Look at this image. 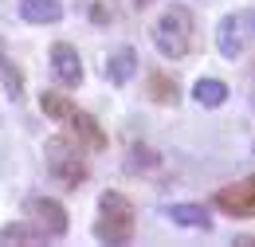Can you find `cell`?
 Masks as SVG:
<instances>
[{"instance_id":"9","label":"cell","mask_w":255,"mask_h":247,"mask_svg":"<svg viewBox=\"0 0 255 247\" xmlns=\"http://www.w3.org/2000/svg\"><path fill=\"white\" fill-rule=\"evenodd\" d=\"M133 71H137V51L133 47H118V51H110V59H106V79L110 83H129L133 79Z\"/></svg>"},{"instance_id":"16","label":"cell","mask_w":255,"mask_h":247,"mask_svg":"<svg viewBox=\"0 0 255 247\" xmlns=\"http://www.w3.org/2000/svg\"><path fill=\"white\" fill-rule=\"evenodd\" d=\"M0 75H4V83H8V94H12V98H20V94H24V79H20V67L8 59L4 51H0Z\"/></svg>"},{"instance_id":"15","label":"cell","mask_w":255,"mask_h":247,"mask_svg":"<svg viewBox=\"0 0 255 247\" xmlns=\"http://www.w3.org/2000/svg\"><path fill=\"white\" fill-rule=\"evenodd\" d=\"M39 106H43V114H47V118H55V122H67V114L75 110V106H71V98H63L59 91H43V94H39Z\"/></svg>"},{"instance_id":"12","label":"cell","mask_w":255,"mask_h":247,"mask_svg":"<svg viewBox=\"0 0 255 247\" xmlns=\"http://www.w3.org/2000/svg\"><path fill=\"white\" fill-rule=\"evenodd\" d=\"M192 98H196L204 110H216V106L228 102V83H220V79H200V83L192 87Z\"/></svg>"},{"instance_id":"6","label":"cell","mask_w":255,"mask_h":247,"mask_svg":"<svg viewBox=\"0 0 255 247\" xmlns=\"http://www.w3.org/2000/svg\"><path fill=\"white\" fill-rule=\"evenodd\" d=\"M212 204L220 208L224 216H236V220L255 216V173L248 177V181H236V185L220 188V192L212 196Z\"/></svg>"},{"instance_id":"14","label":"cell","mask_w":255,"mask_h":247,"mask_svg":"<svg viewBox=\"0 0 255 247\" xmlns=\"http://www.w3.org/2000/svg\"><path fill=\"white\" fill-rule=\"evenodd\" d=\"M149 98H153V102H161V106H177V102H181V94H177V83H173V79H169V75H153V79H149Z\"/></svg>"},{"instance_id":"2","label":"cell","mask_w":255,"mask_h":247,"mask_svg":"<svg viewBox=\"0 0 255 247\" xmlns=\"http://www.w3.org/2000/svg\"><path fill=\"white\" fill-rule=\"evenodd\" d=\"M95 236L102 244H129V236H133V208H129L126 196H118L114 188H106L98 196Z\"/></svg>"},{"instance_id":"3","label":"cell","mask_w":255,"mask_h":247,"mask_svg":"<svg viewBox=\"0 0 255 247\" xmlns=\"http://www.w3.org/2000/svg\"><path fill=\"white\" fill-rule=\"evenodd\" d=\"M47 165H51V177H59L67 188H79L87 181V173H91V165L83 161V153H79L67 137H55V141L47 145Z\"/></svg>"},{"instance_id":"7","label":"cell","mask_w":255,"mask_h":247,"mask_svg":"<svg viewBox=\"0 0 255 247\" xmlns=\"http://www.w3.org/2000/svg\"><path fill=\"white\" fill-rule=\"evenodd\" d=\"M67 125H71V133H75V141H79L83 149H91V153L106 149V133H102V125H98L87 110H71V114H67Z\"/></svg>"},{"instance_id":"10","label":"cell","mask_w":255,"mask_h":247,"mask_svg":"<svg viewBox=\"0 0 255 247\" xmlns=\"http://www.w3.org/2000/svg\"><path fill=\"white\" fill-rule=\"evenodd\" d=\"M20 16L28 24H55L63 16V8H59V0H20Z\"/></svg>"},{"instance_id":"1","label":"cell","mask_w":255,"mask_h":247,"mask_svg":"<svg viewBox=\"0 0 255 247\" xmlns=\"http://www.w3.org/2000/svg\"><path fill=\"white\" fill-rule=\"evenodd\" d=\"M192 31H196V20L185 4H173L165 8L153 24V43L165 59H185L192 51Z\"/></svg>"},{"instance_id":"13","label":"cell","mask_w":255,"mask_h":247,"mask_svg":"<svg viewBox=\"0 0 255 247\" xmlns=\"http://www.w3.org/2000/svg\"><path fill=\"white\" fill-rule=\"evenodd\" d=\"M8 244H47V236L35 224H8L0 232V247H8Z\"/></svg>"},{"instance_id":"11","label":"cell","mask_w":255,"mask_h":247,"mask_svg":"<svg viewBox=\"0 0 255 247\" xmlns=\"http://www.w3.org/2000/svg\"><path fill=\"white\" fill-rule=\"evenodd\" d=\"M169 220L181 224V228H196V232H208V228H212L208 208H200V204H173V208H169Z\"/></svg>"},{"instance_id":"8","label":"cell","mask_w":255,"mask_h":247,"mask_svg":"<svg viewBox=\"0 0 255 247\" xmlns=\"http://www.w3.org/2000/svg\"><path fill=\"white\" fill-rule=\"evenodd\" d=\"M51 67H55L63 87H79L83 83V59H79V51L71 43H51Z\"/></svg>"},{"instance_id":"4","label":"cell","mask_w":255,"mask_h":247,"mask_svg":"<svg viewBox=\"0 0 255 247\" xmlns=\"http://www.w3.org/2000/svg\"><path fill=\"white\" fill-rule=\"evenodd\" d=\"M252 28H255L252 12H228L220 24H216V51H220L224 59H240L244 47H248Z\"/></svg>"},{"instance_id":"17","label":"cell","mask_w":255,"mask_h":247,"mask_svg":"<svg viewBox=\"0 0 255 247\" xmlns=\"http://www.w3.org/2000/svg\"><path fill=\"white\" fill-rule=\"evenodd\" d=\"M129 4H133V8H149L153 0H129Z\"/></svg>"},{"instance_id":"5","label":"cell","mask_w":255,"mask_h":247,"mask_svg":"<svg viewBox=\"0 0 255 247\" xmlns=\"http://www.w3.org/2000/svg\"><path fill=\"white\" fill-rule=\"evenodd\" d=\"M24 212L35 216V228L47 236V240H63L67 236V212L59 200H51V196H28L24 200Z\"/></svg>"}]
</instances>
